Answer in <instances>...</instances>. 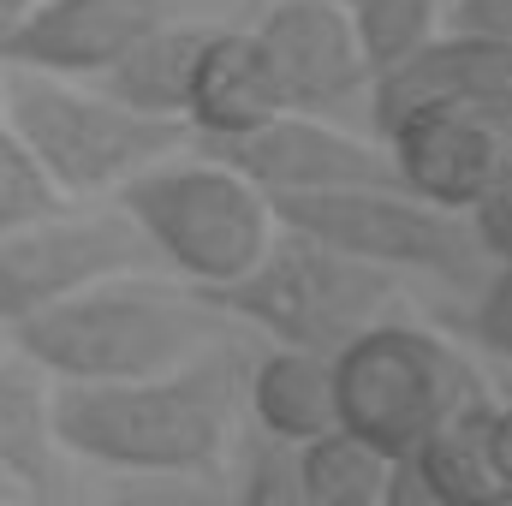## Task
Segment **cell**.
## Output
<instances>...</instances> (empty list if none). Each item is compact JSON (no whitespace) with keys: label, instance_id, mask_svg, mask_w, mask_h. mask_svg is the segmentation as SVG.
<instances>
[{"label":"cell","instance_id":"d6986e66","mask_svg":"<svg viewBox=\"0 0 512 506\" xmlns=\"http://www.w3.org/2000/svg\"><path fill=\"white\" fill-rule=\"evenodd\" d=\"M292 465H298V483H304L310 506H376L393 459L382 447L358 441L352 429H328V435L292 447Z\"/></svg>","mask_w":512,"mask_h":506},{"label":"cell","instance_id":"f546056e","mask_svg":"<svg viewBox=\"0 0 512 506\" xmlns=\"http://www.w3.org/2000/svg\"><path fill=\"white\" fill-rule=\"evenodd\" d=\"M18 6H24V0H0V24H6V18H18Z\"/></svg>","mask_w":512,"mask_h":506},{"label":"cell","instance_id":"83f0119b","mask_svg":"<svg viewBox=\"0 0 512 506\" xmlns=\"http://www.w3.org/2000/svg\"><path fill=\"white\" fill-rule=\"evenodd\" d=\"M489 459H495V477L512 489V405H495L489 417Z\"/></svg>","mask_w":512,"mask_h":506},{"label":"cell","instance_id":"e0dca14e","mask_svg":"<svg viewBox=\"0 0 512 506\" xmlns=\"http://www.w3.org/2000/svg\"><path fill=\"white\" fill-rule=\"evenodd\" d=\"M60 441H54V393L24 358H0V471L12 477L18 501L48 506L60 495Z\"/></svg>","mask_w":512,"mask_h":506},{"label":"cell","instance_id":"d4e9b609","mask_svg":"<svg viewBox=\"0 0 512 506\" xmlns=\"http://www.w3.org/2000/svg\"><path fill=\"white\" fill-rule=\"evenodd\" d=\"M90 506H233V501L215 489V477H137L120 495Z\"/></svg>","mask_w":512,"mask_h":506},{"label":"cell","instance_id":"6da1fadb","mask_svg":"<svg viewBox=\"0 0 512 506\" xmlns=\"http://www.w3.org/2000/svg\"><path fill=\"white\" fill-rule=\"evenodd\" d=\"M245 370L251 352L227 334L167 376L54 387V441L120 477H221Z\"/></svg>","mask_w":512,"mask_h":506},{"label":"cell","instance_id":"9a60e30c","mask_svg":"<svg viewBox=\"0 0 512 506\" xmlns=\"http://www.w3.org/2000/svg\"><path fill=\"white\" fill-rule=\"evenodd\" d=\"M203 42H209V24L161 18V24H149L143 36H131L90 84H96L102 96H114L120 108L143 114V120H179V126H185L191 72H197Z\"/></svg>","mask_w":512,"mask_h":506},{"label":"cell","instance_id":"2e32d148","mask_svg":"<svg viewBox=\"0 0 512 506\" xmlns=\"http://www.w3.org/2000/svg\"><path fill=\"white\" fill-rule=\"evenodd\" d=\"M245 405L262 423V441H280V447H304V441L340 429L334 358H316L298 346H268L245 370Z\"/></svg>","mask_w":512,"mask_h":506},{"label":"cell","instance_id":"5bb4252c","mask_svg":"<svg viewBox=\"0 0 512 506\" xmlns=\"http://www.w3.org/2000/svg\"><path fill=\"white\" fill-rule=\"evenodd\" d=\"M286 114L280 84L262 60L251 30H209L197 72H191V102H185V131L203 143H233L245 131L268 126Z\"/></svg>","mask_w":512,"mask_h":506},{"label":"cell","instance_id":"30bf717a","mask_svg":"<svg viewBox=\"0 0 512 506\" xmlns=\"http://www.w3.org/2000/svg\"><path fill=\"white\" fill-rule=\"evenodd\" d=\"M423 108L471 114V120L512 137V42L441 30L423 54H411L405 66H393L370 84L376 131L399 126L405 114H423Z\"/></svg>","mask_w":512,"mask_h":506},{"label":"cell","instance_id":"9c48e42d","mask_svg":"<svg viewBox=\"0 0 512 506\" xmlns=\"http://www.w3.org/2000/svg\"><path fill=\"white\" fill-rule=\"evenodd\" d=\"M233 173H245L256 191L292 197V191H346V185H399L387 143L334 126L328 114H274L268 126L245 131L233 143H203Z\"/></svg>","mask_w":512,"mask_h":506},{"label":"cell","instance_id":"ffe728a7","mask_svg":"<svg viewBox=\"0 0 512 506\" xmlns=\"http://www.w3.org/2000/svg\"><path fill=\"white\" fill-rule=\"evenodd\" d=\"M346 18H352L364 72L376 84L382 72L405 66L411 54H423L447 30V0H352Z\"/></svg>","mask_w":512,"mask_h":506},{"label":"cell","instance_id":"5b68a950","mask_svg":"<svg viewBox=\"0 0 512 506\" xmlns=\"http://www.w3.org/2000/svg\"><path fill=\"white\" fill-rule=\"evenodd\" d=\"M203 298L227 322H245L256 334H268L274 346L334 358L370 322H387L399 310V274H382L370 262H352V256L280 227L245 280L203 292Z\"/></svg>","mask_w":512,"mask_h":506},{"label":"cell","instance_id":"52a82bcc","mask_svg":"<svg viewBox=\"0 0 512 506\" xmlns=\"http://www.w3.org/2000/svg\"><path fill=\"white\" fill-rule=\"evenodd\" d=\"M286 233H304L328 251L370 262L382 274H435L453 286H477L489 256L477 251L471 221L435 203H417L399 185H346V191H292L268 197Z\"/></svg>","mask_w":512,"mask_h":506},{"label":"cell","instance_id":"44dd1931","mask_svg":"<svg viewBox=\"0 0 512 506\" xmlns=\"http://www.w3.org/2000/svg\"><path fill=\"white\" fill-rule=\"evenodd\" d=\"M60 209H66V197L54 191V179L30 161V149L12 131L0 126V239L42 221V215H60Z\"/></svg>","mask_w":512,"mask_h":506},{"label":"cell","instance_id":"ac0fdd59","mask_svg":"<svg viewBox=\"0 0 512 506\" xmlns=\"http://www.w3.org/2000/svg\"><path fill=\"white\" fill-rule=\"evenodd\" d=\"M489 417H495V405L477 387L417 453H405L453 506H483L495 495H507V483L495 477V459H489Z\"/></svg>","mask_w":512,"mask_h":506},{"label":"cell","instance_id":"f1b7e54d","mask_svg":"<svg viewBox=\"0 0 512 506\" xmlns=\"http://www.w3.org/2000/svg\"><path fill=\"white\" fill-rule=\"evenodd\" d=\"M0 506H24V501H18V489H12V477H6V471H0Z\"/></svg>","mask_w":512,"mask_h":506},{"label":"cell","instance_id":"603a6c76","mask_svg":"<svg viewBox=\"0 0 512 506\" xmlns=\"http://www.w3.org/2000/svg\"><path fill=\"white\" fill-rule=\"evenodd\" d=\"M471 334L483 340V352H489V358L512 364V262H489V274L477 280Z\"/></svg>","mask_w":512,"mask_h":506},{"label":"cell","instance_id":"3957f363","mask_svg":"<svg viewBox=\"0 0 512 506\" xmlns=\"http://www.w3.org/2000/svg\"><path fill=\"white\" fill-rule=\"evenodd\" d=\"M126 221L143 233L155 262H167L185 286L221 292L245 280L274 245L280 221L268 191L233 173L221 155H161L114 191Z\"/></svg>","mask_w":512,"mask_h":506},{"label":"cell","instance_id":"7402d4cb","mask_svg":"<svg viewBox=\"0 0 512 506\" xmlns=\"http://www.w3.org/2000/svg\"><path fill=\"white\" fill-rule=\"evenodd\" d=\"M233 506H310L304 483H298V465H292V447L262 441L245 465V483H239Z\"/></svg>","mask_w":512,"mask_h":506},{"label":"cell","instance_id":"484cf974","mask_svg":"<svg viewBox=\"0 0 512 506\" xmlns=\"http://www.w3.org/2000/svg\"><path fill=\"white\" fill-rule=\"evenodd\" d=\"M447 30L512 42V0H447Z\"/></svg>","mask_w":512,"mask_h":506},{"label":"cell","instance_id":"277c9868","mask_svg":"<svg viewBox=\"0 0 512 506\" xmlns=\"http://www.w3.org/2000/svg\"><path fill=\"white\" fill-rule=\"evenodd\" d=\"M0 126L30 149V161L54 179L66 203L120 191L131 173L191 143L179 120H143L84 78L42 72H0Z\"/></svg>","mask_w":512,"mask_h":506},{"label":"cell","instance_id":"cb8c5ba5","mask_svg":"<svg viewBox=\"0 0 512 506\" xmlns=\"http://www.w3.org/2000/svg\"><path fill=\"white\" fill-rule=\"evenodd\" d=\"M465 221H471V239L489 262H512V155L495 173V185L465 209Z\"/></svg>","mask_w":512,"mask_h":506},{"label":"cell","instance_id":"4316f807","mask_svg":"<svg viewBox=\"0 0 512 506\" xmlns=\"http://www.w3.org/2000/svg\"><path fill=\"white\" fill-rule=\"evenodd\" d=\"M376 506H453V501H447V495L411 465V459H393V465H387V483H382V501Z\"/></svg>","mask_w":512,"mask_h":506},{"label":"cell","instance_id":"7c38bea8","mask_svg":"<svg viewBox=\"0 0 512 506\" xmlns=\"http://www.w3.org/2000/svg\"><path fill=\"white\" fill-rule=\"evenodd\" d=\"M173 18L167 0H24L0 24V72L96 78L131 36Z\"/></svg>","mask_w":512,"mask_h":506},{"label":"cell","instance_id":"7a4b0ae2","mask_svg":"<svg viewBox=\"0 0 512 506\" xmlns=\"http://www.w3.org/2000/svg\"><path fill=\"white\" fill-rule=\"evenodd\" d=\"M233 322L197 292V286H167L137 274H108L54 310L30 316L12 328L18 358L36 376L60 387H90V381H143L167 376L227 340Z\"/></svg>","mask_w":512,"mask_h":506},{"label":"cell","instance_id":"8992f818","mask_svg":"<svg viewBox=\"0 0 512 506\" xmlns=\"http://www.w3.org/2000/svg\"><path fill=\"white\" fill-rule=\"evenodd\" d=\"M477 393L453 346L405 316L370 322L334 352V411L340 429L382 447L387 459L417 453L465 399Z\"/></svg>","mask_w":512,"mask_h":506},{"label":"cell","instance_id":"4dcf8cb0","mask_svg":"<svg viewBox=\"0 0 512 506\" xmlns=\"http://www.w3.org/2000/svg\"><path fill=\"white\" fill-rule=\"evenodd\" d=\"M340 6H352V0H340Z\"/></svg>","mask_w":512,"mask_h":506},{"label":"cell","instance_id":"8fae6325","mask_svg":"<svg viewBox=\"0 0 512 506\" xmlns=\"http://www.w3.org/2000/svg\"><path fill=\"white\" fill-rule=\"evenodd\" d=\"M251 36L292 114H334L370 90L358 36L340 0H268Z\"/></svg>","mask_w":512,"mask_h":506},{"label":"cell","instance_id":"ba28073f","mask_svg":"<svg viewBox=\"0 0 512 506\" xmlns=\"http://www.w3.org/2000/svg\"><path fill=\"white\" fill-rule=\"evenodd\" d=\"M149 262L155 256L120 203L42 215L0 239V334L24 328L30 316L54 310L60 298H72L108 274H137Z\"/></svg>","mask_w":512,"mask_h":506},{"label":"cell","instance_id":"4fadbf2b","mask_svg":"<svg viewBox=\"0 0 512 506\" xmlns=\"http://www.w3.org/2000/svg\"><path fill=\"white\" fill-rule=\"evenodd\" d=\"M382 143H387L399 191H411L417 203H435L447 215H465L495 185V173L512 155L507 131L483 126L471 114H447V108L405 114L399 126L382 131Z\"/></svg>","mask_w":512,"mask_h":506}]
</instances>
